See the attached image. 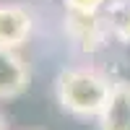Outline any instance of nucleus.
Wrapping results in <instances>:
<instances>
[{"label":"nucleus","instance_id":"f257e3e1","mask_svg":"<svg viewBox=\"0 0 130 130\" xmlns=\"http://www.w3.org/2000/svg\"><path fill=\"white\" fill-rule=\"evenodd\" d=\"M112 78L94 65H70L55 78V99L60 109L78 120H96L112 91Z\"/></svg>","mask_w":130,"mask_h":130},{"label":"nucleus","instance_id":"f03ea898","mask_svg":"<svg viewBox=\"0 0 130 130\" xmlns=\"http://www.w3.org/2000/svg\"><path fill=\"white\" fill-rule=\"evenodd\" d=\"M65 31L81 52H96L112 39L104 13H68L65 10Z\"/></svg>","mask_w":130,"mask_h":130},{"label":"nucleus","instance_id":"7ed1b4c3","mask_svg":"<svg viewBox=\"0 0 130 130\" xmlns=\"http://www.w3.org/2000/svg\"><path fill=\"white\" fill-rule=\"evenodd\" d=\"M34 16L26 5L18 3H0V47L21 50L31 39Z\"/></svg>","mask_w":130,"mask_h":130},{"label":"nucleus","instance_id":"20e7f679","mask_svg":"<svg viewBox=\"0 0 130 130\" xmlns=\"http://www.w3.org/2000/svg\"><path fill=\"white\" fill-rule=\"evenodd\" d=\"M31 83V70L18 50L0 47V102L18 99Z\"/></svg>","mask_w":130,"mask_h":130},{"label":"nucleus","instance_id":"39448f33","mask_svg":"<svg viewBox=\"0 0 130 130\" xmlns=\"http://www.w3.org/2000/svg\"><path fill=\"white\" fill-rule=\"evenodd\" d=\"M99 130H130V81H115L109 99L96 117Z\"/></svg>","mask_w":130,"mask_h":130},{"label":"nucleus","instance_id":"423d86ee","mask_svg":"<svg viewBox=\"0 0 130 130\" xmlns=\"http://www.w3.org/2000/svg\"><path fill=\"white\" fill-rule=\"evenodd\" d=\"M109 37L120 44H130V0H117L104 10Z\"/></svg>","mask_w":130,"mask_h":130},{"label":"nucleus","instance_id":"0eeeda50","mask_svg":"<svg viewBox=\"0 0 130 130\" xmlns=\"http://www.w3.org/2000/svg\"><path fill=\"white\" fill-rule=\"evenodd\" d=\"M117 0H62L68 13H104Z\"/></svg>","mask_w":130,"mask_h":130},{"label":"nucleus","instance_id":"6e6552de","mask_svg":"<svg viewBox=\"0 0 130 130\" xmlns=\"http://www.w3.org/2000/svg\"><path fill=\"white\" fill-rule=\"evenodd\" d=\"M0 130H8V117L0 112Z\"/></svg>","mask_w":130,"mask_h":130}]
</instances>
